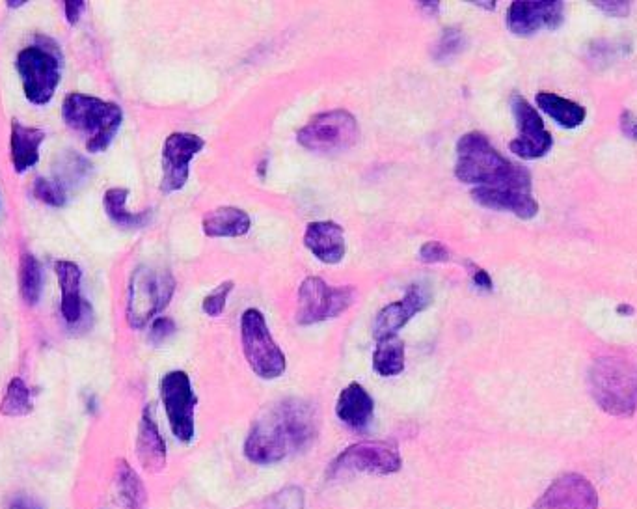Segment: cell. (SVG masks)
<instances>
[{
  "instance_id": "1",
  "label": "cell",
  "mask_w": 637,
  "mask_h": 509,
  "mask_svg": "<svg viewBox=\"0 0 637 509\" xmlns=\"http://www.w3.org/2000/svg\"><path fill=\"white\" fill-rule=\"evenodd\" d=\"M317 435V414L310 403L285 399L259 416L244 441V455L256 465L280 463L306 450Z\"/></svg>"
},
{
  "instance_id": "2",
  "label": "cell",
  "mask_w": 637,
  "mask_h": 509,
  "mask_svg": "<svg viewBox=\"0 0 637 509\" xmlns=\"http://www.w3.org/2000/svg\"><path fill=\"white\" fill-rule=\"evenodd\" d=\"M455 176L462 183L496 189L513 183L531 181L524 166L515 165L498 152L483 133H466L457 142V165Z\"/></svg>"
},
{
  "instance_id": "3",
  "label": "cell",
  "mask_w": 637,
  "mask_h": 509,
  "mask_svg": "<svg viewBox=\"0 0 637 509\" xmlns=\"http://www.w3.org/2000/svg\"><path fill=\"white\" fill-rule=\"evenodd\" d=\"M589 390L604 413L628 418L637 411V368L619 357H602L589 370Z\"/></svg>"
},
{
  "instance_id": "4",
  "label": "cell",
  "mask_w": 637,
  "mask_h": 509,
  "mask_svg": "<svg viewBox=\"0 0 637 509\" xmlns=\"http://www.w3.org/2000/svg\"><path fill=\"white\" fill-rule=\"evenodd\" d=\"M62 114L69 129L86 138V150L90 153L105 152L123 120L120 105L84 94H69L64 99Z\"/></svg>"
},
{
  "instance_id": "5",
  "label": "cell",
  "mask_w": 637,
  "mask_h": 509,
  "mask_svg": "<svg viewBox=\"0 0 637 509\" xmlns=\"http://www.w3.org/2000/svg\"><path fill=\"white\" fill-rule=\"evenodd\" d=\"M176 289V280L168 271L153 267H138L129 284L127 321L133 329H144L153 317L170 303Z\"/></svg>"
},
{
  "instance_id": "6",
  "label": "cell",
  "mask_w": 637,
  "mask_h": 509,
  "mask_svg": "<svg viewBox=\"0 0 637 509\" xmlns=\"http://www.w3.org/2000/svg\"><path fill=\"white\" fill-rule=\"evenodd\" d=\"M17 69L23 79L28 101L45 105L55 96L62 77V56L56 45H32L17 56Z\"/></svg>"
},
{
  "instance_id": "7",
  "label": "cell",
  "mask_w": 637,
  "mask_h": 509,
  "mask_svg": "<svg viewBox=\"0 0 637 509\" xmlns=\"http://www.w3.org/2000/svg\"><path fill=\"white\" fill-rule=\"evenodd\" d=\"M241 342L250 368L261 379H278L285 372L284 351L272 340L265 316L250 308L241 316Z\"/></svg>"
},
{
  "instance_id": "8",
  "label": "cell",
  "mask_w": 637,
  "mask_h": 509,
  "mask_svg": "<svg viewBox=\"0 0 637 509\" xmlns=\"http://www.w3.org/2000/svg\"><path fill=\"white\" fill-rule=\"evenodd\" d=\"M360 137L351 112L328 111L315 116L297 133L300 146L315 153H338L353 148Z\"/></svg>"
},
{
  "instance_id": "9",
  "label": "cell",
  "mask_w": 637,
  "mask_h": 509,
  "mask_svg": "<svg viewBox=\"0 0 637 509\" xmlns=\"http://www.w3.org/2000/svg\"><path fill=\"white\" fill-rule=\"evenodd\" d=\"M353 288H332L323 278L310 276L299 288L297 321L300 325H313L326 319H336L354 303Z\"/></svg>"
},
{
  "instance_id": "10",
  "label": "cell",
  "mask_w": 637,
  "mask_h": 509,
  "mask_svg": "<svg viewBox=\"0 0 637 509\" xmlns=\"http://www.w3.org/2000/svg\"><path fill=\"white\" fill-rule=\"evenodd\" d=\"M401 455L388 442H360L347 448L330 465V476L347 474H395L401 470Z\"/></svg>"
},
{
  "instance_id": "11",
  "label": "cell",
  "mask_w": 637,
  "mask_h": 509,
  "mask_svg": "<svg viewBox=\"0 0 637 509\" xmlns=\"http://www.w3.org/2000/svg\"><path fill=\"white\" fill-rule=\"evenodd\" d=\"M161 398L172 433L177 439L189 444L194 439V413L198 398L190 385L189 375L181 370L166 373L161 381Z\"/></svg>"
},
{
  "instance_id": "12",
  "label": "cell",
  "mask_w": 637,
  "mask_h": 509,
  "mask_svg": "<svg viewBox=\"0 0 637 509\" xmlns=\"http://www.w3.org/2000/svg\"><path fill=\"white\" fill-rule=\"evenodd\" d=\"M511 109L518 125V137L509 144V150L520 159H541L552 148V135L546 131L543 118L529 105L526 97H511Z\"/></svg>"
},
{
  "instance_id": "13",
  "label": "cell",
  "mask_w": 637,
  "mask_h": 509,
  "mask_svg": "<svg viewBox=\"0 0 637 509\" xmlns=\"http://www.w3.org/2000/svg\"><path fill=\"white\" fill-rule=\"evenodd\" d=\"M205 140L192 133H172L163 148L161 191L176 193L189 181L190 163L204 150Z\"/></svg>"
},
{
  "instance_id": "14",
  "label": "cell",
  "mask_w": 637,
  "mask_h": 509,
  "mask_svg": "<svg viewBox=\"0 0 637 509\" xmlns=\"http://www.w3.org/2000/svg\"><path fill=\"white\" fill-rule=\"evenodd\" d=\"M598 495L593 483L580 474H565L552 483L533 509H597Z\"/></svg>"
},
{
  "instance_id": "15",
  "label": "cell",
  "mask_w": 637,
  "mask_h": 509,
  "mask_svg": "<svg viewBox=\"0 0 637 509\" xmlns=\"http://www.w3.org/2000/svg\"><path fill=\"white\" fill-rule=\"evenodd\" d=\"M563 2H513L507 10V27L516 36H533L541 28L556 30L563 23Z\"/></svg>"
},
{
  "instance_id": "16",
  "label": "cell",
  "mask_w": 637,
  "mask_h": 509,
  "mask_svg": "<svg viewBox=\"0 0 637 509\" xmlns=\"http://www.w3.org/2000/svg\"><path fill=\"white\" fill-rule=\"evenodd\" d=\"M472 196L475 202L483 207L496 209V211H509L526 221L533 219L539 213V204L531 193V181L503 185L496 189L477 187L472 191Z\"/></svg>"
},
{
  "instance_id": "17",
  "label": "cell",
  "mask_w": 637,
  "mask_h": 509,
  "mask_svg": "<svg viewBox=\"0 0 637 509\" xmlns=\"http://www.w3.org/2000/svg\"><path fill=\"white\" fill-rule=\"evenodd\" d=\"M429 304H431L429 289L418 284L410 286L401 301L388 304L380 310L379 316L375 319L377 340L397 336V331H401L412 317L420 314L421 310H425Z\"/></svg>"
},
{
  "instance_id": "18",
  "label": "cell",
  "mask_w": 637,
  "mask_h": 509,
  "mask_svg": "<svg viewBox=\"0 0 637 509\" xmlns=\"http://www.w3.org/2000/svg\"><path fill=\"white\" fill-rule=\"evenodd\" d=\"M304 245L319 262L336 265L345 258V232L334 221L310 222L304 234Z\"/></svg>"
},
{
  "instance_id": "19",
  "label": "cell",
  "mask_w": 637,
  "mask_h": 509,
  "mask_svg": "<svg viewBox=\"0 0 637 509\" xmlns=\"http://www.w3.org/2000/svg\"><path fill=\"white\" fill-rule=\"evenodd\" d=\"M136 455L140 465L151 474H157L166 467V444L159 427L151 416L150 407L144 409L140 427H138V439H136Z\"/></svg>"
},
{
  "instance_id": "20",
  "label": "cell",
  "mask_w": 637,
  "mask_h": 509,
  "mask_svg": "<svg viewBox=\"0 0 637 509\" xmlns=\"http://www.w3.org/2000/svg\"><path fill=\"white\" fill-rule=\"evenodd\" d=\"M336 413L345 426L362 431L366 429L375 413V401L369 396L366 388L358 383L345 386L339 394Z\"/></svg>"
},
{
  "instance_id": "21",
  "label": "cell",
  "mask_w": 637,
  "mask_h": 509,
  "mask_svg": "<svg viewBox=\"0 0 637 509\" xmlns=\"http://www.w3.org/2000/svg\"><path fill=\"white\" fill-rule=\"evenodd\" d=\"M55 271L62 288V316L69 325H75L81 319L84 308L81 297V267L73 262H56Z\"/></svg>"
},
{
  "instance_id": "22",
  "label": "cell",
  "mask_w": 637,
  "mask_h": 509,
  "mask_svg": "<svg viewBox=\"0 0 637 509\" xmlns=\"http://www.w3.org/2000/svg\"><path fill=\"white\" fill-rule=\"evenodd\" d=\"M204 234L207 237H241L250 232V215L239 207L222 206L209 211L204 217Z\"/></svg>"
},
{
  "instance_id": "23",
  "label": "cell",
  "mask_w": 637,
  "mask_h": 509,
  "mask_svg": "<svg viewBox=\"0 0 637 509\" xmlns=\"http://www.w3.org/2000/svg\"><path fill=\"white\" fill-rule=\"evenodd\" d=\"M45 140V131L36 127H27L19 124L17 120L12 122V161L15 172L23 174L28 168L40 161L41 142Z\"/></svg>"
},
{
  "instance_id": "24",
  "label": "cell",
  "mask_w": 637,
  "mask_h": 509,
  "mask_svg": "<svg viewBox=\"0 0 637 509\" xmlns=\"http://www.w3.org/2000/svg\"><path fill=\"white\" fill-rule=\"evenodd\" d=\"M537 105L541 111L552 116L557 124L563 125L567 129H574V127L582 125L585 116H587L582 105L565 99V97L557 96V94H552V92H539Z\"/></svg>"
},
{
  "instance_id": "25",
  "label": "cell",
  "mask_w": 637,
  "mask_h": 509,
  "mask_svg": "<svg viewBox=\"0 0 637 509\" xmlns=\"http://www.w3.org/2000/svg\"><path fill=\"white\" fill-rule=\"evenodd\" d=\"M373 370L382 377H395L405 370V344L399 336L380 338L373 353Z\"/></svg>"
},
{
  "instance_id": "26",
  "label": "cell",
  "mask_w": 637,
  "mask_h": 509,
  "mask_svg": "<svg viewBox=\"0 0 637 509\" xmlns=\"http://www.w3.org/2000/svg\"><path fill=\"white\" fill-rule=\"evenodd\" d=\"M116 483H118V495H120V500L125 508L146 509L148 493H146L144 482L136 474L135 468L131 467L125 459L118 463Z\"/></svg>"
},
{
  "instance_id": "27",
  "label": "cell",
  "mask_w": 637,
  "mask_h": 509,
  "mask_svg": "<svg viewBox=\"0 0 637 509\" xmlns=\"http://www.w3.org/2000/svg\"><path fill=\"white\" fill-rule=\"evenodd\" d=\"M127 196L129 191L127 189H120V187H114L109 189L105 193V209H107V215L110 217V221L114 224H118L120 228H127V230H136V228H142L148 219H150V211H144V213H131L127 211Z\"/></svg>"
},
{
  "instance_id": "28",
  "label": "cell",
  "mask_w": 637,
  "mask_h": 509,
  "mask_svg": "<svg viewBox=\"0 0 637 509\" xmlns=\"http://www.w3.org/2000/svg\"><path fill=\"white\" fill-rule=\"evenodd\" d=\"M0 413L4 416H25L32 413V392L23 379L15 377L10 381L0 403Z\"/></svg>"
},
{
  "instance_id": "29",
  "label": "cell",
  "mask_w": 637,
  "mask_h": 509,
  "mask_svg": "<svg viewBox=\"0 0 637 509\" xmlns=\"http://www.w3.org/2000/svg\"><path fill=\"white\" fill-rule=\"evenodd\" d=\"M19 284H21V295H23L25 303L34 306L40 301L43 276H41L40 262L32 254H25L21 258Z\"/></svg>"
},
{
  "instance_id": "30",
  "label": "cell",
  "mask_w": 637,
  "mask_h": 509,
  "mask_svg": "<svg viewBox=\"0 0 637 509\" xmlns=\"http://www.w3.org/2000/svg\"><path fill=\"white\" fill-rule=\"evenodd\" d=\"M464 47V36L461 28L449 27L442 32L438 42L434 43L433 58L438 62H448L459 55Z\"/></svg>"
},
{
  "instance_id": "31",
  "label": "cell",
  "mask_w": 637,
  "mask_h": 509,
  "mask_svg": "<svg viewBox=\"0 0 637 509\" xmlns=\"http://www.w3.org/2000/svg\"><path fill=\"white\" fill-rule=\"evenodd\" d=\"M34 196L41 200L43 204L53 207H62L68 200L66 185L60 183L58 179H38L34 185Z\"/></svg>"
},
{
  "instance_id": "32",
  "label": "cell",
  "mask_w": 637,
  "mask_h": 509,
  "mask_svg": "<svg viewBox=\"0 0 637 509\" xmlns=\"http://www.w3.org/2000/svg\"><path fill=\"white\" fill-rule=\"evenodd\" d=\"M231 291H233V282H222L218 288L213 289L204 299L205 314L211 317L220 316L226 308V301Z\"/></svg>"
},
{
  "instance_id": "33",
  "label": "cell",
  "mask_w": 637,
  "mask_h": 509,
  "mask_svg": "<svg viewBox=\"0 0 637 509\" xmlns=\"http://www.w3.org/2000/svg\"><path fill=\"white\" fill-rule=\"evenodd\" d=\"M265 509H304V493L299 487H285L271 498Z\"/></svg>"
},
{
  "instance_id": "34",
  "label": "cell",
  "mask_w": 637,
  "mask_h": 509,
  "mask_svg": "<svg viewBox=\"0 0 637 509\" xmlns=\"http://www.w3.org/2000/svg\"><path fill=\"white\" fill-rule=\"evenodd\" d=\"M176 332V323L170 317H157L151 325L150 342L153 345H161Z\"/></svg>"
},
{
  "instance_id": "35",
  "label": "cell",
  "mask_w": 637,
  "mask_h": 509,
  "mask_svg": "<svg viewBox=\"0 0 637 509\" xmlns=\"http://www.w3.org/2000/svg\"><path fill=\"white\" fill-rule=\"evenodd\" d=\"M420 260L423 263L448 262V247L444 243H440V241H429V243H425L420 248Z\"/></svg>"
},
{
  "instance_id": "36",
  "label": "cell",
  "mask_w": 637,
  "mask_h": 509,
  "mask_svg": "<svg viewBox=\"0 0 637 509\" xmlns=\"http://www.w3.org/2000/svg\"><path fill=\"white\" fill-rule=\"evenodd\" d=\"M597 8H600L602 12H606L613 17H624V15L630 14V2H621V0H610V2H602L597 0L593 2Z\"/></svg>"
},
{
  "instance_id": "37",
  "label": "cell",
  "mask_w": 637,
  "mask_h": 509,
  "mask_svg": "<svg viewBox=\"0 0 637 509\" xmlns=\"http://www.w3.org/2000/svg\"><path fill=\"white\" fill-rule=\"evenodd\" d=\"M64 4H66V17H68L69 23L75 25L79 21L82 12H84V8H86V2H82V0H73L71 2V0H68Z\"/></svg>"
},
{
  "instance_id": "38",
  "label": "cell",
  "mask_w": 637,
  "mask_h": 509,
  "mask_svg": "<svg viewBox=\"0 0 637 509\" xmlns=\"http://www.w3.org/2000/svg\"><path fill=\"white\" fill-rule=\"evenodd\" d=\"M623 131L628 137L637 140V120L634 118V114L630 112H624L623 114Z\"/></svg>"
},
{
  "instance_id": "39",
  "label": "cell",
  "mask_w": 637,
  "mask_h": 509,
  "mask_svg": "<svg viewBox=\"0 0 637 509\" xmlns=\"http://www.w3.org/2000/svg\"><path fill=\"white\" fill-rule=\"evenodd\" d=\"M10 509H43L36 500L27 498V496H19L10 504Z\"/></svg>"
},
{
  "instance_id": "40",
  "label": "cell",
  "mask_w": 637,
  "mask_h": 509,
  "mask_svg": "<svg viewBox=\"0 0 637 509\" xmlns=\"http://www.w3.org/2000/svg\"><path fill=\"white\" fill-rule=\"evenodd\" d=\"M474 282L475 286H479V288L492 289V280H490L487 271H483V269H475Z\"/></svg>"
},
{
  "instance_id": "41",
  "label": "cell",
  "mask_w": 637,
  "mask_h": 509,
  "mask_svg": "<svg viewBox=\"0 0 637 509\" xmlns=\"http://www.w3.org/2000/svg\"><path fill=\"white\" fill-rule=\"evenodd\" d=\"M23 4H27V2H25V0H8V6H10V8H17V6H23Z\"/></svg>"
}]
</instances>
